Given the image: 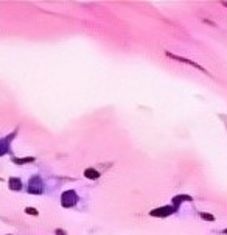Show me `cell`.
Here are the masks:
<instances>
[{
    "label": "cell",
    "mask_w": 227,
    "mask_h": 235,
    "mask_svg": "<svg viewBox=\"0 0 227 235\" xmlns=\"http://www.w3.org/2000/svg\"><path fill=\"white\" fill-rule=\"evenodd\" d=\"M76 193H75L73 190H67V192H64L62 193V198H61V202H62V206L64 207H72V206H75V202H76Z\"/></svg>",
    "instance_id": "obj_1"
},
{
    "label": "cell",
    "mask_w": 227,
    "mask_h": 235,
    "mask_svg": "<svg viewBox=\"0 0 227 235\" xmlns=\"http://www.w3.org/2000/svg\"><path fill=\"white\" fill-rule=\"evenodd\" d=\"M30 193H42L44 190V184H42V179L39 176L36 178H31L30 179Z\"/></svg>",
    "instance_id": "obj_2"
},
{
    "label": "cell",
    "mask_w": 227,
    "mask_h": 235,
    "mask_svg": "<svg viewBox=\"0 0 227 235\" xmlns=\"http://www.w3.org/2000/svg\"><path fill=\"white\" fill-rule=\"evenodd\" d=\"M171 212H173V207L166 206V207H160V209H157V210H153V212H151V215H153V217H166V215H170Z\"/></svg>",
    "instance_id": "obj_3"
},
{
    "label": "cell",
    "mask_w": 227,
    "mask_h": 235,
    "mask_svg": "<svg viewBox=\"0 0 227 235\" xmlns=\"http://www.w3.org/2000/svg\"><path fill=\"white\" fill-rule=\"evenodd\" d=\"M10 189L11 190H20L22 189V181L19 178H11L10 179Z\"/></svg>",
    "instance_id": "obj_4"
},
{
    "label": "cell",
    "mask_w": 227,
    "mask_h": 235,
    "mask_svg": "<svg viewBox=\"0 0 227 235\" xmlns=\"http://www.w3.org/2000/svg\"><path fill=\"white\" fill-rule=\"evenodd\" d=\"M84 176H86L87 179H96V178L100 176V173H98L95 168H87V170L84 171Z\"/></svg>",
    "instance_id": "obj_5"
},
{
    "label": "cell",
    "mask_w": 227,
    "mask_h": 235,
    "mask_svg": "<svg viewBox=\"0 0 227 235\" xmlns=\"http://www.w3.org/2000/svg\"><path fill=\"white\" fill-rule=\"evenodd\" d=\"M13 162L14 163H31V162H34V157H22V159H19V157H13Z\"/></svg>",
    "instance_id": "obj_6"
},
{
    "label": "cell",
    "mask_w": 227,
    "mask_h": 235,
    "mask_svg": "<svg viewBox=\"0 0 227 235\" xmlns=\"http://www.w3.org/2000/svg\"><path fill=\"white\" fill-rule=\"evenodd\" d=\"M201 218H204V220H209V221H215V217H213V215H210V213H205V212H202V213H201Z\"/></svg>",
    "instance_id": "obj_7"
},
{
    "label": "cell",
    "mask_w": 227,
    "mask_h": 235,
    "mask_svg": "<svg viewBox=\"0 0 227 235\" xmlns=\"http://www.w3.org/2000/svg\"><path fill=\"white\" fill-rule=\"evenodd\" d=\"M25 212H27L28 215H34V217L37 215V210H36V209H33V207H27V209H25Z\"/></svg>",
    "instance_id": "obj_8"
},
{
    "label": "cell",
    "mask_w": 227,
    "mask_h": 235,
    "mask_svg": "<svg viewBox=\"0 0 227 235\" xmlns=\"http://www.w3.org/2000/svg\"><path fill=\"white\" fill-rule=\"evenodd\" d=\"M56 235H65V232L62 229H56Z\"/></svg>",
    "instance_id": "obj_9"
},
{
    "label": "cell",
    "mask_w": 227,
    "mask_h": 235,
    "mask_svg": "<svg viewBox=\"0 0 227 235\" xmlns=\"http://www.w3.org/2000/svg\"><path fill=\"white\" fill-rule=\"evenodd\" d=\"M225 233H227V229H225Z\"/></svg>",
    "instance_id": "obj_10"
}]
</instances>
